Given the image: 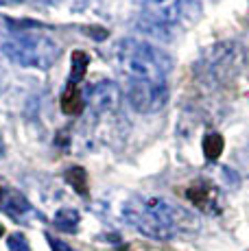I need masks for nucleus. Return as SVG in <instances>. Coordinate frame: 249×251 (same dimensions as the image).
I'll list each match as a JSON object with an SVG mask.
<instances>
[{
	"label": "nucleus",
	"instance_id": "ddd939ff",
	"mask_svg": "<svg viewBox=\"0 0 249 251\" xmlns=\"http://www.w3.org/2000/svg\"><path fill=\"white\" fill-rule=\"evenodd\" d=\"M7 249L9 251H31V245H28L26 236L16 231V234H9L7 236Z\"/></svg>",
	"mask_w": 249,
	"mask_h": 251
},
{
	"label": "nucleus",
	"instance_id": "f3484780",
	"mask_svg": "<svg viewBox=\"0 0 249 251\" xmlns=\"http://www.w3.org/2000/svg\"><path fill=\"white\" fill-rule=\"evenodd\" d=\"M4 151H7V149H4V142H2V138H0V160L4 157Z\"/></svg>",
	"mask_w": 249,
	"mask_h": 251
},
{
	"label": "nucleus",
	"instance_id": "9d476101",
	"mask_svg": "<svg viewBox=\"0 0 249 251\" xmlns=\"http://www.w3.org/2000/svg\"><path fill=\"white\" fill-rule=\"evenodd\" d=\"M223 147H225V142H223V136H219V133H208V136L203 138V153H205V157H208L210 162H214L219 155L223 153Z\"/></svg>",
	"mask_w": 249,
	"mask_h": 251
},
{
	"label": "nucleus",
	"instance_id": "f8f14e48",
	"mask_svg": "<svg viewBox=\"0 0 249 251\" xmlns=\"http://www.w3.org/2000/svg\"><path fill=\"white\" fill-rule=\"evenodd\" d=\"M85 68H88V55L75 52L73 55V75H70V79H68L70 88H76V85H79V81L83 79V75H85Z\"/></svg>",
	"mask_w": 249,
	"mask_h": 251
},
{
	"label": "nucleus",
	"instance_id": "1a4fd4ad",
	"mask_svg": "<svg viewBox=\"0 0 249 251\" xmlns=\"http://www.w3.org/2000/svg\"><path fill=\"white\" fill-rule=\"evenodd\" d=\"M55 227L66 231V234H76V229H79V212L75 210V207H61V210L55 212Z\"/></svg>",
	"mask_w": 249,
	"mask_h": 251
},
{
	"label": "nucleus",
	"instance_id": "7ed1b4c3",
	"mask_svg": "<svg viewBox=\"0 0 249 251\" xmlns=\"http://www.w3.org/2000/svg\"><path fill=\"white\" fill-rule=\"evenodd\" d=\"M0 50L22 68L49 70L57 64L61 48L52 37L31 28H7L0 40Z\"/></svg>",
	"mask_w": 249,
	"mask_h": 251
},
{
	"label": "nucleus",
	"instance_id": "2eb2a0df",
	"mask_svg": "<svg viewBox=\"0 0 249 251\" xmlns=\"http://www.w3.org/2000/svg\"><path fill=\"white\" fill-rule=\"evenodd\" d=\"M46 240H49V245H50L52 251H73V249L68 247V245L64 243V240L55 238V236H50V234H46Z\"/></svg>",
	"mask_w": 249,
	"mask_h": 251
},
{
	"label": "nucleus",
	"instance_id": "f257e3e1",
	"mask_svg": "<svg viewBox=\"0 0 249 251\" xmlns=\"http://www.w3.org/2000/svg\"><path fill=\"white\" fill-rule=\"evenodd\" d=\"M123 219L153 240H171L193 216L162 197H131L123 205Z\"/></svg>",
	"mask_w": 249,
	"mask_h": 251
},
{
	"label": "nucleus",
	"instance_id": "423d86ee",
	"mask_svg": "<svg viewBox=\"0 0 249 251\" xmlns=\"http://www.w3.org/2000/svg\"><path fill=\"white\" fill-rule=\"evenodd\" d=\"M83 100L92 114H112L121 105V88L109 79H100L97 83H90L83 90Z\"/></svg>",
	"mask_w": 249,
	"mask_h": 251
},
{
	"label": "nucleus",
	"instance_id": "f03ea898",
	"mask_svg": "<svg viewBox=\"0 0 249 251\" xmlns=\"http://www.w3.org/2000/svg\"><path fill=\"white\" fill-rule=\"evenodd\" d=\"M114 57L127 81H169L173 70V61L164 50L133 37L118 42Z\"/></svg>",
	"mask_w": 249,
	"mask_h": 251
},
{
	"label": "nucleus",
	"instance_id": "4468645a",
	"mask_svg": "<svg viewBox=\"0 0 249 251\" xmlns=\"http://www.w3.org/2000/svg\"><path fill=\"white\" fill-rule=\"evenodd\" d=\"M50 4L55 7H64V9H70V11H79V9L88 7L92 0H49Z\"/></svg>",
	"mask_w": 249,
	"mask_h": 251
},
{
	"label": "nucleus",
	"instance_id": "20e7f679",
	"mask_svg": "<svg viewBox=\"0 0 249 251\" xmlns=\"http://www.w3.org/2000/svg\"><path fill=\"white\" fill-rule=\"evenodd\" d=\"M199 11V0H142V13L153 26L190 24Z\"/></svg>",
	"mask_w": 249,
	"mask_h": 251
},
{
	"label": "nucleus",
	"instance_id": "0eeeda50",
	"mask_svg": "<svg viewBox=\"0 0 249 251\" xmlns=\"http://www.w3.org/2000/svg\"><path fill=\"white\" fill-rule=\"evenodd\" d=\"M0 212H4L13 221H18V223H25V221H28L35 214L26 197L22 192H18L16 188H9V186H0Z\"/></svg>",
	"mask_w": 249,
	"mask_h": 251
},
{
	"label": "nucleus",
	"instance_id": "9b49d317",
	"mask_svg": "<svg viewBox=\"0 0 249 251\" xmlns=\"http://www.w3.org/2000/svg\"><path fill=\"white\" fill-rule=\"evenodd\" d=\"M66 181L70 183V186L75 188L79 195H88V177H85V171L83 168H68L66 171Z\"/></svg>",
	"mask_w": 249,
	"mask_h": 251
},
{
	"label": "nucleus",
	"instance_id": "a211bd4d",
	"mask_svg": "<svg viewBox=\"0 0 249 251\" xmlns=\"http://www.w3.org/2000/svg\"><path fill=\"white\" fill-rule=\"evenodd\" d=\"M2 234H4V227H2V225H0V238H2Z\"/></svg>",
	"mask_w": 249,
	"mask_h": 251
},
{
	"label": "nucleus",
	"instance_id": "6e6552de",
	"mask_svg": "<svg viewBox=\"0 0 249 251\" xmlns=\"http://www.w3.org/2000/svg\"><path fill=\"white\" fill-rule=\"evenodd\" d=\"M186 197H188V199L193 201L199 210L212 212V214H217L219 212L217 190H214V186H210V183H205V181L195 183V186H190L188 190H186Z\"/></svg>",
	"mask_w": 249,
	"mask_h": 251
},
{
	"label": "nucleus",
	"instance_id": "dca6fc26",
	"mask_svg": "<svg viewBox=\"0 0 249 251\" xmlns=\"http://www.w3.org/2000/svg\"><path fill=\"white\" fill-rule=\"evenodd\" d=\"M16 2H22V0H0V7L2 4H16Z\"/></svg>",
	"mask_w": 249,
	"mask_h": 251
},
{
	"label": "nucleus",
	"instance_id": "39448f33",
	"mask_svg": "<svg viewBox=\"0 0 249 251\" xmlns=\"http://www.w3.org/2000/svg\"><path fill=\"white\" fill-rule=\"evenodd\" d=\"M169 96V81H127V100L140 114L160 112Z\"/></svg>",
	"mask_w": 249,
	"mask_h": 251
}]
</instances>
